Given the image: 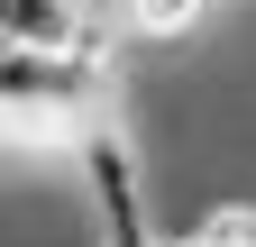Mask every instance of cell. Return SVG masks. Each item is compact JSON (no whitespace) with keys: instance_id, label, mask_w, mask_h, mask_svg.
<instances>
[{"instance_id":"1","label":"cell","mask_w":256,"mask_h":247,"mask_svg":"<svg viewBox=\"0 0 256 247\" xmlns=\"http://www.w3.org/2000/svg\"><path fill=\"white\" fill-rule=\"evenodd\" d=\"M0 92H10V128H18L28 146H37V138L92 146V138L110 128V110H119V82H110V64H101V46H92V55H18V46H10Z\"/></svg>"},{"instance_id":"2","label":"cell","mask_w":256,"mask_h":247,"mask_svg":"<svg viewBox=\"0 0 256 247\" xmlns=\"http://www.w3.org/2000/svg\"><path fill=\"white\" fill-rule=\"evenodd\" d=\"M10 46L18 55H92L101 28L82 0H10Z\"/></svg>"},{"instance_id":"3","label":"cell","mask_w":256,"mask_h":247,"mask_svg":"<svg viewBox=\"0 0 256 247\" xmlns=\"http://www.w3.org/2000/svg\"><path fill=\"white\" fill-rule=\"evenodd\" d=\"M202 10L210 0H128V28H138V37H183Z\"/></svg>"},{"instance_id":"4","label":"cell","mask_w":256,"mask_h":247,"mask_svg":"<svg viewBox=\"0 0 256 247\" xmlns=\"http://www.w3.org/2000/svg\"><path fill=\"white\" fill-rule=\"evenodd\" d=\"M202 238L210 247H256V202H220L210 220H202Z\"/></svg>"}]
</instances>
